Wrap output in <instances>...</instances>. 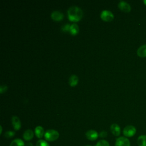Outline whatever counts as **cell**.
I'll return each mask as SVG.
<instances>
[{"instance_id": "obj_9", "label": "cell", "mask_w": 146, "mask_h": 146, "mask_svg": "<svg viewBox=\"0 0 146 146\" xmlns=\"http://www.w3.org/2000/svg\"><path fill=\"white\" fill-rule=\"evenodd\" d=\"M51 17L55 21H60L63 18V14L59 11H54L51 14Z\"/></svg>"}, {"instance_id": "obj_11", "label": "cell", "mask_w": 146, "mask_h": 146, "mask_svg": "<svg viewBox=\"0 0 146 146\" xmlns=\"http://www.w3.org/2000/svg\"><path fill=\"white\" fill-rule=\"evenodd\" d=\"M34 137V132L31 129H27L23 135V139L26 141L31 140Z\"/></svg>"}, {"instance_id": "obj_19", "label": "cell", "mask_w": 146, "mask_h": 146, "mask_svg": "<svg viewBox=\"0 0 146 146\" xmlns=\"http://www.w3.org/2000/svg\"><path fill=\"white\" fill-rule=\"evenodd\" d=\"M36 146H50L48 143L43 140H39L36 143Z\"/></svg>"}, {"instance_id": "obj_7", "label": "cell", "mask_w": 146, "mask_h": 146, "mask_svg": "<svg viewBox=\"0 0 146 146\" xmlns=\"http://www.w3.org/2000/svg\"><path fill=\"white\" fill-rule=\"evenodd\" d=\"M118 7L120 10L125 13H129L131 10L130 5L123 1H120V2L118 3Z\"/></svg>"}, {"instance_id": "obj_5", "label": "cell", "mask_w": 146, "mask_h": 146, "mask_svg": "<svg viewBox=\"0 0 146 146\" xmlns=\"http://www.w3.org/2000/svg\"><path fill=\"white\" fill-rule=\"evenodd\" d=\"M115 146H130V141L125 137H119L116 139Z\"/></svg>"}, {"instance_id": "obj_25", "label": "cell", "mask_w": 146, "mask_h": 146, "mask_svg": "<svg viewBox=\"0 0 146 146\" xmlns=\"http://www.w3.org/2000/svg\"><path fill=\"white\" fill-rule=\"evenodd\" d=\"M143 3L145 4V5L146 6V0H144V1H143Z\"/></svg>"}, {"instance_id": "obj_10", "label": "cell", "mask_w": 146, "mask_h": 146, "mask_svg": "<svg viewBox=\"0 0 146 146\" xmlns=\"http://www.w3.org/2000/svg\"><path fill=\"white\" fill-rule=\"evenodd\" d=\"M110 130L112 133L116 136H118L120 134V128L117 124H112L110 127Z\"/></svg>"}, {"instance_id": "obj_15", "label": "cell", "mask_w": 146, "mask_h": 146, "mask_svg": "<svg viewBox=\"0 0 146 146\" xmlns=\"http://www.w3.org/2000/svg\"><path fill=\"white\" fill-rule=\"evenodd\" d=\"M79 26L76 23H72L70 26V33L72 35H76L79 33Z\"/></svg>"}, {"instance_id": "obj_3", "label": "cell", "mask_w": 146, "mask_h": 146, "mask_svg": "<svg viewBox=\"0 0 146 146\" xmlns=\"http://www.w3.org/2000/svg\"><path fill=\"white\" fill-rule=\"evenodd\" d=\"M136 132V128L132 125H128L125 126L123 131V133L125 137H132L135 135Z\"/></svg>"}, {"instance_id": "obj_6", "label": "cell", "mask_w": 146, "mask_h": 146, "mask_svg": "<svg viewBox=\"0 0 146 146\" xmlns=\"http://www.w3.org/2000/svg\"><path fill=\"white\" fill-rule=\"evenodd\" d=\"M86 136L89 140L94 141L97 139L99 136V134L94 129H90L86 132Z\"/></svg>"}, {"instance_id": "obj_24", "label": "cell", "mask_w": 146, "mask_h": 146, "mask_svg": "<svg viewBox=\"0 0 146 146\" xmlns=\"http://www.w3.org/2000/svg\"><path fill=\"white\" fill-rule=\"evenodd\" d=\"M26 146H33V144L31 143H27Z\"/></svg>"}, {"instance_id": "obj_23", "label": "cell", "mask_w": 146, "mask_h": 146, "mask_svg": "<svg viewBox=\"0 0 146 146\" xmlns=\"http://www.w3.org/2000/svg\"><path fill=\"white\" fill-rule=\"evenodd\" d=\"M99 136H100V137H103V138L106 137L107 136V132L106 131H103L100 132Z\"/></svg>"}, {"instance_id": "obj_12", "label": "cell", "mask_w": 146, "mask_h": 146, "mask_svg": "<svg viewBox=\"0 0 146 146\" xmlns=\"http://www.w3.org/2000/svg\"><path fill=\"white\" fill-rule=\"evenodd\" d=\"M137 54L141 58L146 57V44H143L139 47L137 50Z\"/></svg>"}, {"instance_id": "obj_26", "label": "cell", "mask_w": 146, "mask_h": 146, "mask_svg": "<svg viewBox=\"0 0 146 146\" xmlns=\"http://www.w3.org/2000/svg\"><path fill=\"white\" fill-rule=\"evenodd\" d=\"M0 127H1V132H0V133H2V126H1Z\"/></svg>"}, {"instance_id": "obj_22", "label": "cell", "mask_w": 146, "mask_h": 146, "mask_svg": "<svg viewBox=\"0 0 146 146\" xmlns=\"http://www.w3.org/2000/svg\"><path fill=\"white\" fill-rule=\"evenodd\" d=\"M70 26L69 24H66L64 25L63 26H62V31L63 32H67L68 31H70Z\"/></svg>"}, {"instance_id": "obj_1", "label": "cell", "mask_w": 146, "mask_h": 146, "mask_svg": "<svg viewBox=\"0 0 146 146\" xmlns=\"http://www.w3.org/2000/svg\"><path fill=\"white\" fill-rule=\"evenodd\" d=\"M68 19L72 22H78L83 17V11L82 9L76 6L70 7L67 10Z\"/></svg>"}, {"instance_id": "obj_17", "label": "cell", "mask_w": 146, "mask_h": 146, "mask_svg": "<svg viewBox=\"0 0 146 146\" xmlns=\"http://www.w3.org/2000/svg\"><path fill=\"white\" fill-rule=\"evenodd\" d=\"M10 146H25V143L21 139H16L11 141Z\"/></svg>"}, {"instance_id": "obj_27", "label": "cell", "mask_w": 146, "mask_h": 146, "mask_svg": "<svg viewBox=\"0 0 146 146\" xmlns=\"http://www.w3.org/2000/svg\"><path fill=\"white\" fill-rule=\"evenodd\" d=\"M86 146H90V145H86Z\"/></svg>"}, {"instance_id": "obj_21", "label": "cell", "mask_w": 146, "mask_h": 146, "mask_svg": "<svg viewBox=\"0 0 146 146\" xmlns=\"http://www.w3.org/2000/svg\"><path fill=\"white\" fill-rule=\"evenodd\" d=\"M8 87L6 84H2L0 86V93L1 94H3L5 92H6V91L7 90Z\"/></svg>"}, {"instance_id": "obj_4", "label": "cell", "mask_w": 146, "mask_h": 146, "mask_svg": "<svg viewBox=\"0 0 146 146\" xmlns=\"http://www.w3.org/2000/svg\"><path fill=\"white\" fill-rule=\"evenodd\" d=\"M100 18L102 20L106 22H111L113 19L114 15L111 11L104 10L101 12Z\"/></svg>"}, {"instance_id": "obj_8", "label": "cell", "mask_w": 146, "mask_h": 146, "mask_svg": "<svg viewBox=\"0 0 146 146\" xmlns=\"http://www.w3.org/2000/svg\"><path fill=\"white\" fill-rule=\"evenodd\" d=\"M11 122L13 128L15 131L20 129L21 127V123L18 117L16 116H13L11 119Z\"/></svg>"}, {"instance_id": "obj_16", "label": "cell", "mask_w": 146, "mask_h": 146, "mask_svg": "<svg viewBox=\"0 0 146 146\" xmlns=\"http://www.w3.org/2000/svg\"><path fill=\"white\" fill-rule=\"evenodd\" d=\"M137 143L139 146H146V135H143L138 137Z\"/></svg>"}, {"instance_id": "obj_20", "label": "cell", "mask_w": 146, "mask_h": 146, "mask_svg": "<svg viewBox=\"0 0 146 146\" xmlns=\"http://www.w3.org/2000/svg\"><path fill=\"white\" fill-rule=\"evenodd\" d=\"M14 135H15V132L14 131H8L5 133L4 136L6 138H11V137H13Z\"/></svg>"}, {"instance_id": "obj_14", "label": "cell", "mask_w": 146, "mask_h": 146, "mask_svg": "<svg viewBox=\"0 0 146 146\" xmlns=\"http://www.w3.org/2000/svg\"><path fill=\"white\" fill-rule=\"evenodd\" d=\"M78 81H79L78 77L75 75H72L69 78L68 83L70 86L75 87L78 84Z\"/></svg>"}, {"instance_id": "obj_18", "label": "cell", "mask_w": 146, "mask_h": 146, "mask_svg": "<svg viewBox=\"0 0 146 146\" xmlns=\"http://www.w3.org/2000/svg\"><path fill=\"white\" fill-rule=\"evenodd\" d=\"M95 146H110L108 142L105 140H101L99 141Z\"/></svg>"}, {"instance_id": "obj_2", "label": "cell", "mask_w": 146, "mask_h": 146, "mask_svg": "<svg viewBox=\"0 0 146 146\" xmlns=\"http://www.w3.org/2000/svg\"><path fill=\"white\" fill-rule=\"evenodd\" d=\"M44 136L46 140L53 141L58 139L59 137V133L55 129H48L45 132Z\"/></svg>"}, {"instance_id": "obj_13", "label": "cell", "mask_w": 146, "mask_h": 146, "mask_svg": "<svg viewBox=\"0 0 146 146\" xmlns=\"http://www.w3.org/2000/svg\"><path fill=\"white\" fill-rule=\"evenodd\" d=\"M44 129L41 126H37L35 128V135L39 139L42 138L44 135Z\"/></svg>"}]
</instances>
